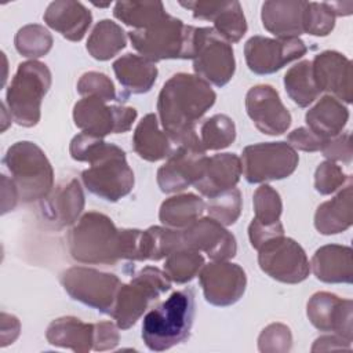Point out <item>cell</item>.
Wrapping results in <instances>:
<instances>
[{
	"label": "cell",
	"instance_id": "obj_1",
	"mask_svg": "<svg viewBox=\"0 0 353 353\" xmlns=\"http://www.w3.org/2000/svg\"><path fill=\"white\" fill-rule=\"evenodd\" d=\"M69 152L73 160L90 163L81 181L92 194L114 203L131 193L134 172L121 148L81 132L70 141Z\"/></svg>",
	"mask_w": 353,
	"mask_h": 353
},
{
	"label": "cell",
	"instance_id": "obj_2",
	"mask_svg": "<svg viewBox=\"0 0 353 353\" xmlns=\"http://www.w3.org/2000/svg\"><path fill=\"white\" fill-rule=\"evenodd\" d=\"M216 94L211 85L196 74L176 73L160 90L157 98L159 121L178 145L196 134L199 120L212 108Z\"/></svg>",
	"mask_w": 353,
	"mask_h": 353
},
{
	"label": "cell",
	"instance_id": "obj_3",
	"mask_svg": "<svg viewBox=\"0 0 353 353\" xmlns=\"http://www.w3.org/2000/svg\"><path fill=\"white\" fill-rule=\"evenodd\" d=\"M70 256L88 265H114L123 259V229L98 211H88L68 233Z\"/></svg>",
	"mask_w": 353,
	"mask_h": 353
},
{
	"label": "cell",
	"instance_id": "obj_4",
	"mask_svg": "<svg viewBox=\"0 0 353 353\" xmlns=\"http://www.w3.org/2000/svg\"><path fill=\"white\" fill-rule=\"evenodd\" d=\"M194 291L183 288L149 310L142 321V339L153 352L182 343L190 335L194 320Z\"/></svg>",
	"mask_w": 353,
	"mask_h": 353
},
{
	"label": "cell",
	"instance_id": "obj_5",
	"mask_svg": "<svg viewBox=\"0 0 353 353\" xmlns=\"http://www.w3.org/2000/svg\"><path fill=\"white\" fill-rule=\"evenodd\" d=\"M199 28L185 25L179 18L167 15L145 29H132L128 39L132 47L150 62L164 59H193Z\"/></svg>",
	"mask_w": 353,
	"mask_h": 353
},
{
	"label": "cell",
	"instance_id": "obj_6",
	"mask_svg": "<svg viewBox=\"0 0 353 353\" xmlns=\"http://www.w3.org/2000/svg\"><path fill=\"white\" fill-rule=\"evenodd\" d=\"M3 164L11 174L22 203L43 200L54 189L52 165L34 142L19 141L11 145L4 154Z\"/></svg>",
	"mask_w": 353,
	"mask_h": 353
},
{
	"label": "cell",
	"instance_id": "obj_7",
	"mask_svg": "<svg viewBox=\"0 0 353 353\" xmlns=\"http://www.w3.org/2000/svg\"><path fill=\"white\" fill-rule=\"evenodd\" d=\"M51 81V72L46 63L30 59L18 65L6 94V106L18 125L34 127L40 121L41 101Z\"/></svg>",
	"mask_w": 353,
	"mask_h": 353
},
{
	"label": "cell",
	"instance_id": "obj_8",
	"mask_svg": "<svg viewBox=\"0 0 353 353\" xmlns=\"http://www.w3.org/2000/svg\"><path fill=\"white\" fill-rule=\"evenodd\" d=\"M171 288L164 270L145 266L127 284H121L110 316L120 330L131 328L146 312L149 305Z\"/></svg>",
	"mask_w": 353,
	"mask_h": 353
},
{
	"label": "cell",
	"instance_id": "obj_9",
	"mask_svg": "<svg viewBox=\"0 0 353 353\" xmlns=\"http://www.w3.org/2000/svg\"><path fill=\"white\" fill-rule=\"evenodd\" d=\"M61 284L72 299L101 313L110 314L123 283L113 273L94 268L72 266L62 272Z\"/></svg>",
	"mask_w": 353,
	"mask_h": 353
},
{
	"label": "cell",
	"instance_id": "obj_10",
	"mask_svg": "<svg viewBox=\"0 0 353 353\" xmlns=\"http://www.w3.org/2000/svg\"><path fill=\"white\" fill-rule=\"evenodd\" d=\"M241 170L250 183H263L290 176L299 156L287 142H261L248 145L241 153Z\"/></svg>",
	"mask_w": 353,
	"mask_h": 353
},
{
	"label": "cell",
	"instance_id": "obj_11",
	"mask_svg": "<svg viewBox=\"0 0 353 353\" xmlns=\"http://www.w3.org/2000/svg\"><path fill=\"white\" fill-rule=\"evenodd\" d=\"M207 159L197 134L181 141L167 161L157 170L160 190L176 193L194 185L204 172Z\"/></svg>",
	"mask_w": 353,
	"mask_h": 353
},
{
	"label": "cell",
	"instance_id": "obj_12",
	"mask_svg": "<svg viewBox=\"0 0 353 353\" xmlns=\"http://www.w3.org/2000/svg\"><path fill=\"white\" fill-rule=\"evenodd\" d=\"M258 252L261 270L280 283L298 284L306 280L310 273L305 250L294 239L284 234L262 244Z\"/></svg>",
	"mask_w": 353,
	"mask_h": 353
},
{
	"label": "cell",
	"instance_id": "obj_13",
	"mask_svg": "<svg viewBox=\"0 0 353 353\" xmlns=\"http://www.w3.org/2000/svg\"><path fill=\"white\" fill-rule=\"evenodd\" d=\"M193 69L196 76L216 87H223L232 80L236 70L233 48L214 28H199Z\"/></svg>",
	"mask_w": 353,
	"mask_h": 353
},
{
	"label": "cell",
	"instance_id": "obj_14",
	"mask_svg": "<svg viewBox=\"0 0 353 353\" xmlns=\"http://www.w3.org/2000/svg\"><path fill=\"white\" fill-rule=\"evenodd\" d=\"M137 109L123 105L108 106L106 102L85 97L73 106L74 124L84 132L97 138L128 131L137 120Z\"/></svg>",
	"mask_w": 353,
	"mask_h": 353
},
{
	"label": "cell",
	"instance_id": "obj_15",
	"mask_svg": "<svg viewBox=\"0 0 353 353\" xmlns=\"http://www.w3.org/2000/svg\"><path fill=\"white\" fill-rule=\"evenodd\" d=\"M307 48L299 39H270L252 36L244 44L247 66L256 74H270L280 70L287 63L299 59Z\"/></svg>",
	"mask_w": 353,
	"mask_h": 353
},
{
	"label": "cell",
	"instance_id": "obj_16",
	"mask_svg": "<svg viewBox=\"0 0 353 353\" xmlns=\"http://www.w3.org/2000/svg\"><path fill=\"white\" fill-rule=\"evenodd\" d=\"M199 281L205 301L219 307L236 303L247 287L243 268L228 261H214L204 265L199 273Z\"/></svg>",
	"mask_w": 353,
	"mask_h": 353
},
{
	"label": "cell",
	"instance_id": "obj_17",
	"mask_svg": "<svg viewBox=\"0 0 353 353\" xmlns=\"http://www.w3.org/2000/svg\"><path fill=\"white\" fill-rule=\"evenodd\" d=\"M306 314L314 328L334 332L346 341H353V302L335 294L320 291L313 294L306 306Z\"/></svg>",
	"mask_w": 353,
	"mask_h": 353
},
{
	"label": "cell",
	"instance_id": "obj_18",
	"mask_svg": "<svg viewBox=\"0 0 353 353\" xmlns=\"http://www.w3.org/2000/svg\"><path fill=\"white\" fill-rule=\"evenodd\" d=\"M183 248L205 252L212 261H228L237 252L236 237L212 218H199L181 230Z\"/></svg>",
	"mask_w": 353,
	"mask_h": 353
},
{
	"label": "cell",
	"instance_id": "obj_19",
	"mask_svg": "<svg viewBox=\"0 0 353 353\" xmlns=\"http://www.w3.org/2000/svg\"><path fill=\"white\" fill-rule=\"evenodd\" d=\"M245 110L262 134L281 135L291 125V114L272 85L259 84L250 88L245 95Z\"/></svg>",
	"mask_w": 353,
	"mask_h": 353
},
{
	"label": "cell",
	"instance_id": "obj_20",
	"mask_svg": "<svg viewBox=\"0 0 353 353\" xmlns=\"http://www.w3.org/2000/svg\"><path fill=\"white\" fill-rule=\"evenodd\" d=\"M312 72L320 92H328L345 103L352 102L353 73L349 58L338 51H323L312 61Z\"/></svg>",
	"mask_w": 353,
	"mask_h": 353
},
{
	"label": "cell",
	"instance_id": "obj_21",
	"mask_svg": "<svg viewBox=\"0 0 353 353\" xmlns=\"http://www.w3.org/2000/svg\"><path fill=\"white\" fill-rule=\"evenodd\" d=\"M193 18L214 22V30L229 44L237 43L247 32V21L239 1H179Z\"/></svg>",
	"mask_w": 353,
	"mask_h": 353
},
{
	"label": "cell",
	"instance_id": "obj_22",
	"mask_svg": "<svg viewBox=\"0 0 353 353\" xmlns=\"http://www.w3.org/2000/svg\"><path fill=\"white\" fill-rule=\"evenodd\" d=\"M84 192L76 178L59 183L40 200L41 218L54 229L73 225L84 210Z\"/></svg>",
	"mask_w": 353,
	"mask_h": 353
},
{
	"label": "cell",
	"instance_id": "obj_23",
	"mask_svg": "<svg viewBox=\"0 0 353 353\" xmlns=\"http://www.w3.org/2000/svg\"><path fill=\"white\" fill-rule=\"evenodd\" d=\"M306 1L269 0L262 4L263 28L279 39H295L303 34Z\"/></svg>",
	"mask_w": 353,
	"mask_h": 353
},
{
	"label": "cell",
	"instance_id": "obj_24",
	"mask_svg": "<svg viewBox=\"0 0 353 353\" xmlns=\"http://www.w3.org/2000/svg\"><path fill=\"white\" fill-rule=\"evenodd\" d=\"M243 174L241 160L234 153H218L207 159L201 178L193 185L207 199L236 188Z\"/></svg>",
	"mask_w": 353,
	"mask_h": 353
},
{
	"label": "cell",
	"instance_id": "obj_25",
	"mask_svg": "<svg viewBox=\"0 0 353 353\" xmlns=\"http://www.w3.org/2000/svg\"><path fill=\"white\" fill-rule=\"evenodd\" d=\"M43 19L66 40L80 41L91 26L92 14L80 1L57 0L48 4Z\"/></svg>",
	"mask_w": 353,
	"mask_h": 353
},
{
	"label": "cell",
	"instance_id": "obj_26",
	"mask_svg": "<svg viewBox=\"0 0 353 353\" xmlns=\"http://www.w3.org/2000/svg\"><path fill=\"white\" fill-rule=\"evenodd\" d=\"M352 248L339 244H327L316 250L310 261V270L317 280L327 284H352Z\"/></svg>",
	"mask_w": 353,
	"mask_h": 353
},
{
	"label": "cell",
	"instance_id": "obj_27",
	"mask_svg": "<svg viewBox=\"0 0 353 353\" xmlns=\"http://www.w3.org/2000/svg\"><path fill=\"white\" fill-rule=\"evenodd\" d=\"M134 152L146 161L168 159L176 148L174 139L160 130V121L154 113L146 114L135 127L132 134Z\"/></svg>",
	"mask_w": 353,
	"mask_h": 353
},
{
	"label": "cell",
	"instance_id": "obj_28",
	"mask_svg": "<svg viewBox=\"0 0 353 353\" xmlns=\"http://www.w3.org/2000/svg\"><path fill=\"white\" fill-rule=\"evenodd\" d=\"M353 223V186L352 181L338 194L321 203L314 214V228L321 234H338Z\"/></svg>",
	"mask_w": 353,
	"mask_h": 353
},
{
	"label": "cell",
	"instance_id": "obj_29",
	"mask_svg": "<svg viewBox=\"0 0 353 353\" xmlns=\"http://www.w3.org/2000/svg\"><path fill=\"white\" fill-rule=\"evenodd\" d=\"M307 128L323 139L334 138L342 134L347 120V108L331 95L321 97L305 116Z\"/></svg>",
	"mask_w": 353,
	"mask_h": 353
},
{
	"label": "cell",
	"instance_id": "obj_30",
	"mask_svg": "<svg viewBox=\"0 0 353 353\" xmlns=\"http://www.w3.org/2000/svg\"><path fill=\"white\" fill-rule=\"evenodd\" d=\"M48 343L59 347L85 353L94 345V324L83 323L73 316H63L52 320L46 331Z\"/></svg>",
	"mask_w": 353,
	"mask_h": 353
},
{
	"label": "cell",
	"instance_id": "obj_31",
	"mask_svg": "<svg viewBox=\"0 0 353 353\" xmlns=\"http://www.w3.org/2000/svg\"><path fill=\"white\" fill-rule=\"evenodd\" d=\"M113 72L128 94L150 91L157 79V66L137 54H125L113 62Z\"/></svg>",
	"mask_w": 353,
	"mask_h": 353
},
{
	"label": "cell",
	"instance_id": "obj_32",
	"mask_svg": "<svg viewBox=\"0 0 353 353\" xmlns=\"http://www.w3.org/2000/svg\"><path fill=\"white\" fill-rule=\"evenodd\" d=\"M205 210L201 197L193 193L175 194L165 199L159 210L160 222L172 229H185L197 221Z\"/></svg>",
	"mask_w": 353,
	"mask_h": 353
},
{
	"label": "cell",
	"instance_id": "obj_33",
	"mask_svg": "<svg viewBox=\"0 0 353 353\" xmlns=\"http://www.w3.org/2000/svg\"><path fill=\"white\" fill-rule=\"evenodd\" d=\"M127 44L125 32L110 19L99 21L87 40V51L97 61H109Z\"/></svg>",
	"mask_w": 353,
	"mask_h": 353
},
{
	"label": "cell",
	"instance_id": "obj_34",
	"mask_svg": "<svg viewBox=\"0 0 353 353\" xmlns=\"http://www.w3.org/2000/svg\"><path fill=\"white\" fill-rule=\"evenodd\" d=\"M113 15L127 26L145 29L164 19L168 12L161 1H117Z\"/></svg>",
	"mask_w": 353,
	"mask_h": 353
},
{
	"label": "cell",
	"instance_id": "obj_35",
	"mask_svg": "<svg viewBox=\"0 0 353 353\" xmlns=\"http://www.w3.org/2000/svg\"><path fill=\"white\" fill-rule=\"evenodd\" d=\"M284 88L288 97L299 108H306L314 102L320 94L310 61H301L291 66L284 74Z\"/></svg>",
	"mask_w": 353,
	"mask_h": 353
},
{
	"label": "cell",
	"instance_id": "obj_36",
	"mask_svg": "<svg viewBox=\"0 0 353 353\" xmlns=\"http://www.w3.org/2000/svg\"><path fill=\"white\" fill-rule=\"evenodd\" d=\"M183 248L181 230L167 226H150L142 230L141 261H160Z\"/></svg>",
	"mask_w": 353,
	"mask_h": 353
},
{
	"label": "cell",
	"instance_id": "obj_37",
	"mask_svg": "<svg viewBox=\"0 0 353 353\" xmlns=\"http://www.w3.org/2000/svg\"><path fill=\"white\" fill-rule=\"evenodd\" d=\"M204 266L203 255L190 248H181L170 254L164 262V272L168 279L176 284H185L193 280Z\"/></svg>",
	"mask_w": 353,
	"mask_h": 353
},
{
	"label": "cell",
	"instance_id": "obj_38",
	"mask_svg": "<svg viewBox=\"0 0 353 353\" xmlns=\"http://www.w3.org/2000/svg\"><path fill=\"white\" fill-rule=\"evenodd\" d=\"M200 142L205 150H221L236 139L234 121L228 114H214L200 127Z\"/></svg>",
	"mask_w": 353,
	"mask_h": 353
},
{
	"label": "cell",
	"instance_id": "obj_39",
	"mask_svg": "<svg viewBox=\"0 0 353 353\" xmlns=\"http://www.w3.org/2000/svg\"><path fill=\"white\" fill-rule=\"evenodd\" d=\"M52 36L43 26L37 23H29L22 26L14 39L17 51L26 58L44 57L52 47Z\"/></svg>",
	"mask_w": 353,
	"mask_h": 353
},
{
	"label": "cell",
	"instance_id": "obj_40",
	"mask_svg": "<svg viewBox=\"0 0 353 353\" xmlns=\"http://www.w3.org/2000/svg\"><path fill=\"white\" fill-rule=\"evenodd\" d=\"M241 193L237 188L226 190L215 197L208 199L205 204L210 218L218 221L223 226L233 225L241 214Z\"/></svg>",
	"mask_w": 353,
	"mask_h": 353
},
{
	"label": "cell",
	"instance_id": "obj_41",
	"mask_svg": "<svg viewBox=\"0 0 353 353\" xmlns=\"http://www.w3.org/2000/svg\"><path fill=\"white\" fill-rule=\"evenodd\" d=\"M255 221L263 225H273L280 222V215L283 211V203L279 192L270 185H261L252 197Z\"/></svg>",
	"mask_w": 353,
	"mask_h": 353
},
{
	"label": "cell",
	"instance_id": "obj_42",
	"mask_svg": "<svg viewBox=\"0 0 353 353\" xmlns=\"http://www.w3.org/2000/svg\"><path fill=\"white\" fill-rule=\"evenodd\" d=\"M335 26V15L327 3L306 1L303 14V33L312 36H327Z\"/></svg>",
	"mask_w": 353,
	"mask_h": 353
},
{
	"label": "cell",
	"instance_id": "obj_43",
	"mask_svg": "<svg viewBox=\"0 0 353 353\" xmlns=\"http://www.w3.org/2000/svg\"><path fill=\"white\" fill-rule=\"evenodd\" d=\"M77 92L80 95L97 98L103 102L117 101L113 81L101 72H85L77 81Z\"/></svg>",
	"mask_w": 353,
	"mask_h": 353
},
{
	"label": "cell",
	"instance_id": "obj_44",
	"mask_svg": "<svg viewBox=\"0 0 353 353\" xmlns=\"http://www.w3.org/2000/svg\"><path fill=\"white\" fill-rule=\"evenodd\" d=\"M292 346L291 330L281 323H272L265 327L258 338V349L263 353H285Z\"/></svg>",
	"mask_w": 353,
	"mask_h": 353
},
{
	"label": "cell",
	"instance_id": "obj_45",
	"mask_svg": "<svg viewBox=\"0 0 353 353\" xmlns=\"http://www.w3.org/2000/svg\"><path fill=\"white\" fill-rule=\"evenodd\" d=\"M350 175H346L341 165L334 161H323L314 172V188L320 194H331L341 189Z\"/></svg>",
	"mask_w": 353,
	"mask_h": 353
},
{
	"label": "cell",
	"instance_id": "obj_46",
	"mask_svg": "<svg viewBox=\"0 0 353 353\" xmlns=\"http://www.w3.org/2000/svg\"><path fill=\"white\" fill-rule=\"evenodd\" d=\"M320 152L330 161H334V163L342 161L345 164H350L353 157L350 132L347 131L345 134H339L334 138L327 139Z\"/></svg>",
	"mask_w": 353,
	"mask_h": 353
},
{
	"label": "cell",
	"instance_id": "obj_47",
	"mask_svg": "<svg viewBox=\"0 0 353 353\" xmlns=\"http://www.w3.org/2000/svg\"><path fill=\"white\" fill-rule=\"evenodd\" d=\"M325 141L327 139L317 137L307 127H299L288 134L285 142L291 148L302 152H320Z\"/></svg>",
	"mask_w": 353,
	"mask_h": 353
},
{
	"label": "cell",
	"instance_id": "obj_48",
	"mask_svg": "<svg viewBox=\"0 0 353 353\" xmlns=\"http://www.w3.org/2000/svg\"><path fill=\"white\" fill-rule=\"evenodd\" d=\"M116 327L110 321H101L94 324V350H110L119 345L120 335Z\"/></svg>",
	"mask_w": 353,
	"mask_h": 353
},
{
	"label": "cell",
	"instance_id": "obj_49",
	"mask_svg": "<svg viewBox=\"0 0 353 353\" xmlns=\"http://www.w3.org/2000/svg\"><path fill=\"white\" fill-rule=\"evenodd\" d=\"M283 234H284V228H283L281 222H277L273 225H263V223H259L258 221L252 219L248 226L250 243L255 250H259V247L262 244H265L266 241H269L270 239H274V237H279Z\"/></svg>",
	"mask_w": 353,
	"mask_h": 353
},
{
	"label": "cell",
	"instance_id": "obj_50",
	"mask_svg": "<svg viewBox=\"0 0 353 353\" xmlns=\"http://www.w3.org/2000/svg\"><path fill=\"white\" fill-rule=\"evenodd\" d=\"M19 200V193L12 182V179H8L6 175H1V214H7L8 211H12Z\"/></svg>",
	"mask_w": 353,
	"mask_h": 353
},
{
	"label": "cell",
	"instance_id": "obj_51",
	"mask_svg": "<svg viewBox=\"0 0 353 353\" xmlns=\"http://www.w3.org/2000/svg\"><path fill=\"white\" fill-rule=\"evenodd\" d=\"M21 331V323L19 320L8 314L6 312L1 313V347H6L7 345L12 343Z\"/></svg>",
	"mask_w": 353,
	"mask_h": 353
},
{
	"label": "cell",
	"instance_id": "obj_52",
	"mask_svg": "<svg viewBox=\"0 0 353 353\" xmlns=\"http://www.w3.org/2000/svg\"><path fill=\"white\" fill-rule=\"evenodd\" d=\"M352 342L346 341L345 338L334 334V335H324L314 341L312 346V352H324V350H334V349H350Z\"/></svg>",
	"mask_w": 353,
	"mask_h": 353
},
{
	"label": "cell",
	"instance_id": "obj_53",
	"mask_svg": "<svg viewBox=\"0 0 353 353\" xmlns=\"http://www.w3.org/2000/svg\"><path fill=\"white\" fill-rule=\"evenodd\" d=\"M327 6L330 7V10L332 11V14L335 17H345V15H350L352 10H353V3L352 1H331L327 3Z\"/></svg>",
	"mask_w": 353,
	"mask_h": 353
},
{
	"label": "cell",
	"instance_id": "obj_54",
	"mask_svg": "<svg viewBox=\"0 0 353 353\" xmlns=\"http://www.w3.org/2000/svg\"><path fill=\"white\" fill-rule=\"evenodd\" d=\"M1 110H3V112H1V113H3V121H1V131H4V130H6L7 127H8V124H10V123H8L7 120H6V116H4V114H6V108H4V103L1 105Z\"/></svg>",
	"mask_w": 353,
	"mask_h": 353
}]
</instances>
